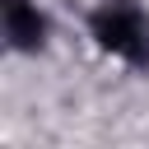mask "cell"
<instances>
[{"mask_svg": "<svg viewBox=\"0 0 149 149\" xmlns=\"http://www.w3.org/2000/svg\"><path fill=\"white\" fill-rule=\"evenodd\" d=\"M5 37L19 51H37L47 42V19L33 0H5Z\"/></svg>", "mask_w": 149, "mask_h": 149, "instance_id": "7a4b0ae2", "label": "cell"}, {"mask_svg": "<svg viewBox=\"0 0 149 149\" xmlns=\"http://www.w3.org/2000/svg\"><path fill=\"white\" fill-rule=\"evenodd\" d=\"M93 37L102 51H112L130 65H149V19L130 0H102L93 9Z\"/></svg>", "mask_w": 149, "mask_h": 149, "instance_id": "6da1fadb", "label": "cell"}]
</instances>
